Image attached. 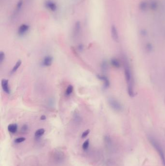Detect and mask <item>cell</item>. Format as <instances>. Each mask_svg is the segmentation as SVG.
Masks as SVG:
<instances>
[{
	"mask_svg": "<svg viewBox=\"0 0 165 166\" xmlns=\"http://www.w3.org/2000/svg\"><path fill=\"white\" fill-rule=\"evenodd\" d=\"M124 71L125 78L127 83V92L128 95L131 97H133L134 96L135 94L132 74L130 68L126 60H125L124 62Z\"/></svg>",
	"mask_w": 165,
	"mask_h": 166,
	"instance_id": "6da1fadb",
	"label": "cell"
},
{
	"mask_svg": "<svg viewBox=\"0 0 165 166\" xmlns=\"http://www.w3.org/2000/svg\"><path fill=\"white\" fill-rule=\"evenodd\" d=\"M148 139L151 143V145L154 147L155 150L157 152L161 160L163 166H165V153L161 144L158 141V140L156 139L155 137L153 136H148Z\"/></svg>",
	"mask_w": 165,
	"mask_h": 166,
	"instance_id": "7a4b0ae2",
	"label": "cell"
},
{
	"mask_svg": "<svg viewBox=\"0 0 165 166\" xmlns=\"http://www.w3.org/2000/svg\"><path fill=\"white\" fill-rule=\"evenodd\" d=\"M107 101H108V104L110 106V107L114 111L119 112L122 110L123 106L121 105V104L115 99L110 98L108 99Z\"/></svg>",
	"mask_w": 165,
	"mask_h": 166,
	"instance_id": "3957f363",
	"label": "cell"
},
{
	"mask_svg": "<svg viewBox=\"0 0 165 166\" xmlns=\"http://www.w3.org/2000/svg\"><path fill=\"white\" fill-rule=\"evenodd\" d=\"M23 0H19L17 2L16 7L14 10L12 16V20H15L17 18L21 11L23 6Z\"/></svg>",
	"mask_w": 165,
	"mask_h": 166,
	"instance_id": "277c9868",
	"label": "cell"
},
{
	"mask_svg": "<svg viewBox=\"0 0 165 166\" xmlns=\"http://www.w3.org/2000/svg\"><path fill=\"white\" fill-rule=\"evenodd\" d=\"M45 7L53 12L56 11L57 9V5L52 0H47L45 3Z\"/></svg>",
	"mask_w": 165,
	"mask_h": 166,
	"instance_id": "5b68a950",
	"label": "cell"
},
{
	"mask_svg": "<svg viewBox=\"0 0 165 166\" xmlns=\"http://www.w3.org/2000/svg\"><path fill=\"white\" fill-rule=\"evenodd\" d=\"M111 35L113 40L118 42L119 40V34L117 31V28L114 25H112L111 27Z\"/></svg>",
	"mask_w": 165,
	"mask_h": 166,
	"instance_id": "8992f818",
	"label": "cell"
},
{
	"mask_svg": "<svg viewBox=\"0 0 165 166\" xmlns=\"http://www.w3.org/2000/svg\"><path fill=\"white\" fill-rule=\"evenodd\" d=\"M30 29V26L27 24H23L21 25L18 29V34L20 36H23L26 34Z\"/></svg>",
	"mask_w": 165,
	"mask_h": 166,
	"instance_id": "52a82bcc",
	"label": "cell"
},
{
	"mask_svg": "<svg viewBox=\"0 0 165 166\" xmlns=\"http://www.w3.org/2000/svg\"><path fill=\"white\" fill-rule=\"evenodd\" d=\"M2 87L4 91L8 94L10 93V89L9 85V81L6 79H3L2 80Z\"/></svg>",
	"mask_w": 165,
	"mask_h": 166,
	"instance_id": "ba28073f",
	"label": "cell"
},
{
	"mask_svg": "<svg viewBox=\"0 0 165 166\" xmlns=\"http://www.w3.org/2000/svg\"><path fill=\"white\" fill-rule=\"evenodd\" d=\"M81 30V24L79 21H77L74 24L73 28V36L76 37L78 36Z\"/></svg>",
	"mask_w": 165,
	"mask_h": 166,
	"instance_id": "9c48e42d",
	"label": "cell"
},
{
	"mask_svg": "<svg viewBox=\"0 0 165 166\" xmlns=\"http://www.w3.org/2000/svg\"><path fill=\"white\" fill-rule=\"evenodd\" d=\"M97 78H98L99 80L103 82L104 88H108L110 87V82L106 76L104 75H97Z\"/></svg>",
	"mask_w": 165,
	"mask_h": 166,
	"instance_id": "30bf717a",
	"label": "cell"
},
{
	"mask_svg": "<svg viewBox=\"0 0 165 166\" xmlns=\"http://www.w3.org/2000/svg\"><path fill=\"white\" fill-rule=\"evenodd\" d=\"M52 61H53V58L52 56L47 55L45 56L44 58L43 59L42 64L46 67H49L52 65Z\"/></svg>",
	"mask_w": 165,
	"mask_h": 166,
	"instance_id": "8fae6325",
	"label": "cell"
},
{
	"mask_svg": "<svg viewBox=\"0 0 165 166\" xmlns=\"http://www.w3.org/2000/svg\"><path fill=\"white\" fill-rule=\"evenodd\" d=\"M110 63L114 68H120V62L116 58H112L110 60Z\"/></svg>",
	"mask_w": 165,
	"mask_h": 166,
	"instance_id": "7c38bea8",
	"label": "cell"
},
{
	"mask_svg": "<svg viewBox=\"0 0 165 166\" xmlns=\"http://www.w3.org/2000/svg\"><path fill=\"white\" fill-rule=\"evenodd\" d=\"M8 130L11 133L17 132V124H10L8 126Z\"/></svg>",
	"mask_w": 165,
	"mask_h": 166,
	"instance_id": "4fadbf2b",
	"label": "cell"
},
{
	"mask_svg": "<svg viewBox=\"0 0 165 166\" xmlns=\"http://www.w3.org/2000/svg\"><path fill=\"white\" fill-rule=\"evenodd\" d=\"M148 6V3L146 1H142L141 3H139V9L142 11H145L147 9Z\"/></svg>",
	"mask_w": 165,
	"mask_h": 166,
	"instance_id": "5bb4252c",
	"label": "cell"
},
{
	"mask_svg": "<svg viewBox=\"0 0 165 166\" xmlns=\"http://www.w3.org/2000/svg\"><path fill=\"white\" fill-rule=\"evenodd\" d=\"M149 7L152 10H155L158 8V4L156 1H152L149 4Z\"/></svg>",
	"mask_w": 165,
	"mask_h": 166,
	"instance_id": "9a60e30c",
	"label": "cell"
},
{
	"mask_svg": "<svg viewBox=\"0 0 165 166\" xmlns=\"http://www.w3.org/2000/svg\"><path fill=\"white\" fill-rule=\"evenodd\" d=\"M45 129H43V128L38 129L35 133V136L37 138H40V136H43L44 135V134L45 133Z\"/></svg>",
	"mask_w": 165,
	"mask_h": 166,
	"instance_id": "2e32d148",
	"label": "cell"
},
{
	"mask_svg": "<svg viewBox=\"0 0 165 166\" xmlns=\"http://www.w3.org/2000/svg\"><path fill=\"white\" fill-rule=\"evenodd\" d=\"M101 67V70H102V72H106L107 71V69H108V65H107V61L106 60H104L102 62Z\"/></svg>",
	"mask_w": 165,
	"mask_h": 166,
	"instance_id": "e0dca14e",
	"label": "cell"
},
{
	"mask_svg": "<svg viewBox=\"0 0 165 166\" xmlns=\"http://www.w3.org/2000/svg\"><path fill=\"white\" fill-rule=\"evenodd\" d=\"M21 63H22V62H21V60H19L17 61L16 65L14 66L13 69L12 70V71H11L12 73H13L15 72L16 71H17V69L20 68V67L21 66Z\"/></svg>",
	"mask_w": 165,
	"mask_h": 166,
	"instance_id": "ac0fdd59",
	"label": "cell"
},
{
	"mask_svg": "<svg viewBox=\"0 0 165 166\" xmlns=\"http://www.w3.org/2000/svg\"><path fill=\"white\" fill-rule=\"evenodd\" d=\"M73 91V87L72 85H69L68 86L67 88L65 91V95L67 96H69Z\"/></svg>",
	"mask_w": 165,
	"mask_h": 166,
	"instance_id": "d6986e66",
	"label": "cell"
},
{
	"mask_svg": "<svg viewBox=\"0 0 165 166\" xmlns=\"http://www.w3.org/2000/svg\"><path fill=\"white\" fill-rule=\"evenodd\" d=\"M89 145V139H87L83 144L82 148L84 150H86L88 148Z\"/></svg>",
	"mask_w": 165,
	"mask_h": 166,
	"instance_id": "ffe728a7",
	"label": "cell"
},
{
	"mask_svg": "<svg viewBox=\"0 0 165 166\" xmlns=\"http://www.w3.org/2000/svg\"><path fill=\"white\" fill-rule=\"evenodd\" d=\"M25 138H17V139L15 140V142L16 143H20L22 142H23L25 140Z\"/></svg>",
	"mask_w": 165,
	"mask_h": 166,
	"instance_id": "44dd1931",
	"label": "cell"
},
{
	"mask_svg": "<svg viewBox=\"0 0 165 166\" xmlns=\"http://www.w3.org/2000/svg\"><path fill=\"white\" fill-rule=\"evenodd\" d=\"M146 49L148 52H151L153 50V46L151 44L148 43L146 46Z\"/></svg>",
	"mask_w": 165,
	"mask_h": 166,
	"instance_id": "7402d4cb",
	"label": "cell"
},
{
	"mask_svg": "<svg viewBox=\"0 0 165 166\" xmlns=\"http://www.w3.org/2000/svg\"><path fill=\"white\" fill-rule=\"evenodd\" d=\"M90 132V130L89 129H88V130H86L85 131H84L82 134V136H81L82 138H86V136H88V134H89Z\"/></svg>",
	"mask_w": 165,
	"mask_h": 166,
	"instance_id": "603a6c76",
	"label": "cell"
},
{
	"mask_svg": "<svg viewBox=\"0 0 165 166\" xmlns=\"http://www.w3.org/2000/svg\"><path fill=\"white\" fill-rule=\"evenodd\" d=\"M4 58H5V54H4V53H3V51H1V53H0V61H1V63L3 62V61H4Z\"/></svg>",
	"mask_w": 165,
	"mask_h": 166,
	"instance_id": "cb8c5ba5",
	"label": "cell"
},
{
	"mask_svg": "<svg viewBox=\"0 0 165 166\" xmlns=\"http://www.w3.org/2000/svg\"><path fill=\"white\" fill-rule=\"evenodd\" d=\"M28 129V126L26 125H24L22 127V128H21V131L22 132H26Z\"/></svg>",
	"mask_w": 165,
	"mask_h": 166,
	"instance_id": "d4e9b609",
	"label": "cell"
},
{
	"mask_svg": "<svg viewBox=\"0 0 165 166\" xmlns=\"http://www.w3.org/2000/svg\"><path fill=\"white\" fill-rule=\"evenodd\" d=\"M78 49H79V50L80 51H82L83 49V46L82 44H80V45H79V46H78Z\"/></svg>",
	"mask_w": 165,
	"mask_h": 166,
	"instance_id": "484cf974",
	"label": "cell"
},
{
	"mask_svg": "<svg viewBox=\"0 0 165 166\" xmlns=\"http://www.w3.org/2000/svg\"><path fill=\"white\" fill-rule=\"evenodd\" d=\"M46 119V117L44 115L42 116L41 117V120H45Z\"/></svg>",
	"mask_w": 165,
	"mask_h": 166,
	"instance_id": "4316f807",
	"label": "cell"
},
{
	"mask_svg": "<svg viewBox=\"0 0 165 166\" xmlns=\"http://www.w3.org/2000/svg\"><path fill=\"white\" fill-rule=\"evenodd\" d=\"M141 34L142 35H145L146 34V32L145 30H142L141 31Z\"/></svg>",
	"mask_w": 165,
	"mask_h": 166,
	"instance_id": "83f0119b",
	"label": "cell"
}]
</instances>
